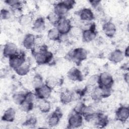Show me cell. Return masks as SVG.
Masks as SVG:
<instances>
[{"mask_svg": "<svg viewBox=\"0 0 129 129\" xmlns=\"http://www.w3.org/2000/svg\"><path fill=\"white\" fill-rule=\"evenodd\" d=\"M37 50L33 49V55L36 63L38 64H45L50 62L53 58V54L47 50L45 45L38 46Z\"/></svg>", "mask_w": 129, "mask_h": 129, "instance_id": "cell-1", "label": "cell"}, {"mask_svg": "<svg viewBox=\"0 0 129 129\" xmlns=\"http://www.w3.org/2000/svg\"><path fill=\"white\" fill-rule=\"evenodd\" d=\"M3 52L5 57L9 58L18 53V47L15 43L8 42L4 46Z\"/></svg>", "mask_w": 129, "mask_h": 129, "instance_id": "cell-10", "label": "cell"}, {"mask_svg": "<svg viewBox=\"0 0 129 129\" xmlns=\"http://www.w3.org/2000/svg\"><path fill=\"white\" fill-rule=\"evenodd\" d=\"M11 14L9 11L6 9H3L1 10V17L2 19L7 20L10 18Z\"/></svg>", "mask_w": 129, "mask_h": 129, "instance_id": "cell-35", "label": "cell"}, {"mask_svg": "<svg viewBox=\"0 0 129 129\" xmlns=\"http://www.w3.org/2000/svg\"><path fill=\"white\" fill-rule=\"evenodd\" d=\"M23 46L27 49H33L36 45V38L32 34L25 35L23 40Z\"/></svg>", "mask_w": 129, "mask_h": 129, "instance_id": "cell-14", "label": "cell"}, {"mask_svg": "<svg viewBox=\"0 0 129 129\" xmlns=\"http://www.w3.org/2000/svg\"><path fill=\"white\" fill-rule=\"evenodd\" d=\"M12 98L15 103L20 105L25 100L26 94L22 93H16L13 95Z\"/></svg>", "mask_w": 129, "mask_h": 129, "instance_id": "cell-29", "label": "cell"}, {"mask_svg": "<svg viewBox=\"0 0 129 129\" xmlns=\"http://www.w3.org/2000/svg\"><path fill=\"white\" fill-rule=\"evenodd\" d=\"M33 102L25 100V101L20 105L21 110L24 112H28L33 108Z\"/></svg>", "mask_w": 129, "mask_h": 129, "instance_id": "cell-28", "label": "cell"}, {"mask_svg": "<svg viewBox=\"0 0 129 129\" xmlns=\"http://www.w3.org/2000/svg\"><path fill=\"white\" fill-rule=\"evenodd\" d=\"M79 16L81 20L85 22H89L94 18V15L92 11L89 8H84L80 11Z\"/></svg>", "mask_w": 129, "mask_h": 129, "instance_id": "cell-15", "label": "cell"}, {"mask_svg": "<svg viewBox=\"0 0 129 129\" xmlns=\"http://www.w3.org/2000/svg\"><path fill=\"white\" fill-rule=\"evenodd\" d=\"M56 26L61 35H67L69 34L72 27L71 21L64 17L60 18Z\"/></svg>", "mask_w": 129, "mask_h": 129, "instance_id": "cell-5", "label": "cell"}, {"mask_svg": "<svg viewBox=\"0 0 129 129\" xmlns=\"http://www.w3.org/2000/svg\"><path fill=\"white\" fill-rule=\"evenodd\" d=\"M87 52L83 48H76L69 53V57L76 63L80 62L87 58Z\"/></svg>", "mask_w": 129, "mask_h": 129, "instance_id": "cell-4", "label": "cell"}, {"mask_svg": "<svg viewBox=\"0 0 129 129\" xmlns=\"http://www.w3.org/2000/svg\"><path fill=\"white\" fill-rule=\"evenodd\" d=\"M98 76L94 75L91 76L88 80V85L89 86H93L96 84H98Z\"/></svg>", "mask_w": 129, "mask_h": 129, "instance_id": "cell-34", "label": "cell"}, {"mask_svg": "<svg viewBox=\"0 0 129 129\" xmlns=\"http://www.w3.org/2000/svg\"><path fill=\"white\" fill-rule=\"evenodd\" d=\"M75 3L74 1L67 0L56 3L54 5L53 11L60 17H64L69 10L73 7Z\"/></svg>", "mask_w": 129, "mask_h": 129, "instance_id": "cell-2", "label": "cell"}, {"mask_svg": "<svg viewBox=\"0 0 129 129\" xmlns=\"http://www.w3.org/2000/svg\"><path fill=\"white\" fill-rule=\"evenodd\" d=\"M129 50H128V46H127L126 47V48L125 49V50H124V52H123V54H124V56H126V57H128V55H129Z\"/></svg>", "mask_w": 129, "mask_h": 129, "instance_id": "cell-37", "label": "cell"}, {"mask_svg": "<svg viewBox=\"0 0 129 129\" xmlns=\"http://www.w3.org/2000/svg\"><path fill=\"white\" fill-rule=\"evenodd\" d=\"M31 84L35 90L41 87L44 85L42 77L39 74L35 75L32 79Z\"/></svg>", "mask_w": 129, "mask_h": 129, "instance_id": "cell-25", "label": "cell"}, {"mask_svg": "<svg viewBox=\"0 0 129 129\" xmlns=\"http://www.w3.org/2000/svg\"><path fill=\"white\" fill-rule=\"evenodd\" d=\"M58 84V80L54 77H49L45 81V84L52 89L55 88Z\"/></svg>", "mask_w": 129, "mask_h": 129, "instance_id": "cell-31", "label": "cell"}, {"mask_svg": "<svg viewBox=\"0 0 129 129\" xmlns=\"http://www.w3.org/2000/svg\"><path fill=\"white\" fill-rule=\"evenodd\" d=\"M25 62V55L22 52H18L17 54L9 57V63L10 67L15 70Z\"/></svg>", "mask_w": 129, "mask_h": 129, "instance_id": "cell-6", "label": "cell"}, {"mask_svg": "<svg viewBox=\"0 0 129 129\" xmlns=\"http://www.w3.org/2000/svg\"><path fill=\"white\" fill-rule=\"evenodd\" d=\"M124 80L125 81L128 83V73H126V74H125L124 76Z\"/></svg>", "mask_w": 129, "mask_h": 129, "instance_id": "cell-38", "label": "cell"}, {"mask_svg": "<svg viewBox=\"0 0 129 129\" xmlns=\"http://www.w3.org/2000/svg\"><path fill=\"white\" fill-rule=\"evenodd\" d=\"M16 117V112L15 110L12 108H9L6 110L2 117L3 121L7 122H12Z\"/></svg>", "mask_w": 129, "mask_h": 129, "instance_id": "cell-17", "label": "cell"}, {"mask_svg": "<svg viewBox=\"0 0 129 129\" xmlns=\"http://www.w3.org/2000/svg\"><path fill=\"white\" fill-rule=\"evenodd\" d=\"M30 64L27 62L25 61L15 71L18 75L21 76H24L27 75L30 72Z\"/></svg>", "mask_w": 129, "mask_h": 129, "instance_id": "cell-22", "label": "cell"}, {"mask_svg": "<svg viewBox=\"0 0 129 129\" xmlns=\"http://www.w3.org/2000/svg\"><path fill=\"white\" fill-rule=\"evenodd\" d=\"M61 34L56 27H53L49 29L47 33L48 38L52 41H58L60 40Z\"/></svg>", "mask_w": 129, "mask_h": 129, "instance_id": "cell-21", "label": "cell"}, {"mask_svg": "<svg viewBox=\"0 0 129 129\" xmlns=\"http://www.w3.org/2000/svg\"><path fill=\"white\" fill-rule=\"evenodd\" d=\"M82 32L83 30L80 27L77 26H72L69 33H70L71 35L74 37L78 38L82 36Z\"/></svg>", "mask_w": 129, "mask_h": 129, "instance_id": "cell-32", "label": "cell"}, {"mask_svg": "<svg viewBox=\"0 0 129 129\" xmlns=\"http://www.w3.org/2000/svg\"><path fill=\"white\" fill-rule=\"evenodd\" d=\"M90 2L91 3L92 6L95 7H97L99 4V3L100 2V1H90Z\"/></svg>", "mask_w": 129, "mask_h": 129, "instance_id": "cell-36", "label": "cell"}, {"mask_svg": "<svg viewBox=\"0 0 129 129\" xmlns=\"http://www.w3.org/2000/svg\"><path fill=\"white\" fill-rule=\"evenodd\" d=\"M93 120L95 124L99 127H103L106 125L108 121L107 117L102 113H97Z\"/></svg>", "mask_w": 129, "mask_h": 129, "instance_id": "cell-19", "label": "cell"}, {"mask_svg": "<svg viewBox=\"0 0 129 129\" xmlns=\"http://www.w3.org/2000/svg\"><path fill=\"white\" fill-rule=\"evenodd\" d=\"M116 117L117 120L121 122H125L129 117V109L128 107L121 106L119 107L116 112Z\"/></svg>", "mask_w": 129, "mask_h": 129, "instance_id": "cell-12", "label": "cell"}, {"mask_svg": "<svg viewBox=\"0 0 129 129\" xmlns=\"http://www.w3.org/2000/svg\"><path fill=\"white\" fill-rule=\"evenodd\" d=\"M74 112L69 117L68 125L70 128H78L83 123V115L80 113Z\"/></svg>", "mask_w": 129, "mask_h": 129, "instance_id": "cell-7", "label": "cell"}, {"mask_svg": "<svg viewBox=\"0 0 129 129\" xmlns=\"http://www.w3.org/2000/svg\"><path fill=\"white\" fill-rule=\"evenodd\" d=\"M68 78L74 82H80L83 79V76L81 71L76 67L70 69L67 73Z\"/></svg>", "mask_w": 129, "mask_h": 129, "instance_id": "cell-11", "label": "cell"}, {"mask_svg": "<svg viewBox=\"0 0 129 129\" xmlns=\"http://www.w3.org/2000/svg\"><path fill=\"white\" fill-rule=\"evenodd\" d=\"M33 29L37 32H42L45 28V22L42 17L36 19L33 23Z\"/></svg>", "mask_w": 129, "mask_h": 129, "instance_id": "cell-20", "label": "cell"}, {"mask_svg": "<svg viewBox=\"0 0 129 129\" xmlns=\"http://www.w3.org/2000/svg\"><path fill=\"white\" fill-rule=\"evenodd\" d=\"M113 84L112 76L108 72H103L98 76V84L103 89H110Z\"/></svg>", "mask_w": 129, "mask_h": 129, "instance_id": "cell-3", "label": "cell"}, {"mask_svg": "<svg viewBox=\"0 0 129 129\" xmlns=\"http://www.w3.org/2000/svg\"><path fill=\"white\" fill-rule=\"evenodd\" d=\"M102 29L105 34L109 37H112L116 31L115 25L111 22H107L104 23Z\"/></svg>", "mask_w": 129, "mask_h": 129, "instance_id": "cell-16", "label": "cell"}, {"mask_svg": "<svg viewBox=\"0 0 129 129\" xmlns=\"http://www.w3.org/2000/svg\"><path fill=\"white\" fill-rule=\"evenodd\" d=\"M52 89L45 84L41 87L35 89V94L37 97L40 99H47L51 94Z\"/></svg>", "mask_w": 129, "mask_h": 129, "instance_id": "cell-9", "label": "cell"}, {"mask_svg": "<svg viewBox=\"0 0 129 129\" xmlns=\"http://www.w3.org/2000/svg\"><path fill=\"white\" fill-rule=\"evenodd\" d=\"M5 3L10 6L12 8H21V2L18 0H7Z\"/></svg>", "mask_w": 129, "mask_h": 129, "instance_id": "cell-33", "label": "cell"}, {"mask_svg": "<svg viewBox=\"0 0 129 129\" xmlns=\"http://www.w3.org/2000/svg\"><path fill=\"white\" fill-rule=\"evenodd\" d=\"M73 97V94L68 91L62 92L60 95V101L63 104H68L72 102Z\"/></svg>", "mask_w": 129, "mask_h": 129, "instance_id": "cell-24", "label": "cell"}, {"mask_svg": "<svg viewBox=\"0 0 129 129\" xmlns=\"http://www.w3.org/2000/svg\"><path fill=\"white\" fill-rule=\"evenodd\" d=\"M62 116V113L59 109H56L51 114H50L47 119V124L50 127H54L57 125Z\"/></svg>", "mask_w": 129, "mask_h": 129, "instance_id": "cell-13", "label": "cell"}, {"mask_svg": "<svg viewBox=\"0 0 129 129\" xmlns=\"http://www.w3.org/2000/svg\"><path fill=\"white\" fill-rule=\"evenodd\" d=\"M36 117L32 115H30L26 117L23 124L29 127H34L37 123Z\"/></svg>", "mask_w": 129, "mask_h": 129, "instance_id": "cell-30", "label": "cell"}, {"mask_svg": "<svg viewBox=\"0 0 129 129\" xmlns=\"http://www.w3.org/2000/svg\"><path fill=\"white\" fill-rule=\"evenodd\" d=\"M20 24L24 26H28L32 22V17L29 14H23L19 18Z\"/></svg>", "mask_w": 129, "mask_h": 129, "instance_id": "cell-27", "label": "cell"}, {"mask_svg": "<svg viewBox=\"0 0 129 129\" xmlns=\"http://www.w3.org/2000/svg\"><path fill=\"white\" fill-rule=\"evenodd\" d=\"M123 52L119 49H115L110 53L109 55V59L114 63L121 62L124 58Z\"/></svg>", "mask_w": 129, "mask_h": 129, "instance_id": "cell-18", "label": "cell"}, {"mask_svg": "<svg viewBox=\"0 0 129 129\" xmlns=\"http://www.w3.org/2000/svg\"><path fill=\"white\" fill-rule=\"evenodd\" d=\"M41 100L39 102L38 107L39 110L42 113L48 112L51 108V105L49 101L46 99H41Z\"/></svg>", "mask_w": 129, "mask_h": 129, "instance_id": "cell-23", "label": "cell"}, {"mask_svg": "<svg viewBox=\"0 0 129 129\" xmlns=\"http://www.w3.org/2000/svg\"><path fill=\"white\" fill-rule=\"evenodd\" d=\"M96 35L95 26L93 25H91L89 28L83 30L82 37L84 41L90 42L95 39Z\"/></svg>", "mask_w": 129, "mask_h": 129, "instance_id": "cell-8", "label": "cell"}, {"mask_svg": "<svg viewBox=\"0 0 129 129\" xmlns=\"http://www.w3.org/2000/svg\"><path fill=\"white\" fill-rule=\"evenodd\" d=\"M61 17L54 11L50 12L47 16V19L50 23L53 25H56Z\"/></svg>", "mask_w": 129, "mask_h": 129, "instance_id": "cell-26", "label": "cell"}]
</instances>
